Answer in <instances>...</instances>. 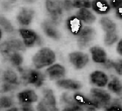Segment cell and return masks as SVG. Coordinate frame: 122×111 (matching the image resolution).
Listing matches in <instances>:
<instances>
[{
	"mask_svg": "<svg viewBox=\"0 0 122 111\" xmlns=\"http://www.w3.org/2000/svg\"><path fill=\"white\" fill-rule=\"evenodd\" d=\"M75 8H90L91 2L90 0H74L73 2Z\"/></svg>",
	"mask_w": 122,
	"mask_h": 111,
	"instance_id": "83f0119b",
	"label": "cell"
},
{
	"mask_svg": "<svg viewBox=\"0 0 122 111\" xmlns=\"http://www.w3.org/2000/svg\"><path fill=\"white\" fill-rule=\"evenodd\" d=\"M0 23L5 32L11 33L13 31V27L11 23L5 17L2 16L0 17Z\"/></svg>",
	"mask_w": 122,
	"mask_h": 111,
	"instance_id": "4316f807",
	"label": "cell"
},
{
	"mask_svg": "<svg viewBox=\"0 0 122 111\" xmlns=\"http://www.w3.org/2000/svg\"><path fill=\"white\" fill-rule=\"evenodd\" d=\"M105 108L107 111H122V105L119 100H114L110 101Z\"/></svg>",
	"mask_w": 122,
	"mask_h": 111,
	"instance_id": "d4e9b609",
	"label": "cell"
},
{
	"mask_svg": "<svg viewBox=\"0 0 122 111\" xmlns=\"http://www.w3.org/2000/svg\"><path fill=\"white\" fill-rule=\"evenodd\" d=\"M71 63L77 68H81L84 67L89 61L88 56L82 52H74L70 54Z\"/></svg>",
	"mask_w": 122,
	"mask_h": 111,
	"instance_id": "ba28073f",
	"label": "cell"
},
{
	"mask_svg": "<svg viewBox=\"0 0 122 111\" xmlns=\"http://www.w3.org/2000/svg\"><path fill=\"white\" fill-rule=\"evenodd\" d=\"M46 8L51 14L52 19L57 22L62 13V4L61 0H46Z\"/></svg>",
	"mask_w": 122,
	"mask_h": 111,
	"instance_id": "8992f818",
	"label": "cell"
},
{
	"mask_svg": "<svg viewBox=\"0 0 122 111\" xmlns=\"http://www.w3.org/2000/svg\"><path fill=\"white\" fill-rule=\"evenodd\" d=\"M19 100L22 104H30L37 100L38 97L32 90H26L20 92L17 95Z\"/></svg>",
	"mask_w": 122,
	"mask_h": 111,
	"instance_id": "7c38bea8",
	"label": "cell"
},
{
	"mask_svg": "<svg viewBox=\"0 0 122 111\" xmlns=\"http://www.w3.org/2000/svg\"><path fill=\"white\" fill-rule=\"evenodd\" d=\"M113 67L119 75H122V60L113 63Z\"/></svg>",
	"mask_w": 122,
	"mask_h": 111,
	"instance_id": "f546056e",
	"label": "cell"
},
{
	"mask_svg": "<svg viewBox=\"0 0 122 111\" xmlns=\"http://www.w3.org/2000/svg\"><path fill=\"white\" fill-rule=\"evenodd\" d=\"M65 74V69L61 65L55 64L46 70V74L51 79H57L62 78Z\"/></svg>",
	"mask_w": 122,
	"mask_h": 111,
	"instance_id": "2e32d148",
	"label": "cell"
},
{
	"mask_svg": "<svg viewBox=\"0 0 122 111\" xmlns=\"http://www.w3.org/2000/svg\"><path fill=\"white\" fill-rule=\"evenodd\" d=\"M55 60L54 53L48 48L40 50L32 58L33 63L37 68H41L52 64Z\"/></svg>",
	"mask_w": 122,
	"mask_h": 111,
	"instance_id": "6da1fadb",
	"label": "cell"
},
{
	"mask_svg": "<svg viewBox=\"0 0 122 111\" xmlns=\"http://www.w3.org/2000/svg\"><path fill=\"white\" fill-rule=\"evenodd\" d=\"M25 45L27 47H31L40 41L36 33L30 30L21 29L20 30Z\"/></svg>",
	"mask_w": 122,
	"mask_h": 111,
	"instance_id": "9c48e42d",
	"label": "cell"
},
{
	"mask_svg": "<svg viewBox=\"0 0 122 111\" xmlns=\"http://www.w3.org/2000/svg\"><path fill=\"white\" fill-rule=\"evenodd\" d=\"M92 6L93 10L98 14H106L110 11V5L106 0H93Z\"/></svg>",
	"mask_w": 122,
	"mask_h": 111,
	"instance_id": "9a60e30c",
	"label": "cell"
},
{
	"mask_svg": "<svg viewBox=\"0 0 122 111\" xmlns=\"http://www.w3.org/2000/svg\"><path fill=\"white\" fill-rule=\"evenodd\" d=\"M94 30L90 27H85L78 34V44L81 47H85L88 45L90 42L94 37Z\"/></svg>",
	"mask_w": 122,
	"mask_h": 111,
	"instance_id": "52a82bcc",
	"label": "cell"
},
{
	"mask_svg": "<svg viewBox=\"0 0 122 111\" xmlns=\"http://www.w3.org/2000/svg\"><path fill=\"white\" fill-rule=\"evenodd\" d=\"M12 105V100L8 97L3 96L0 98V105L1 108H8Z\"/></svg>",
	"mask_w": 122,
	"mask_h": 111,
	"instance_id": "f1b7e54d",
	"label": "cell"
},
{
	"mask_svg": "<svg viewBox=\"0 0 122 111\" xmlns=\"http://www.w3.org/2000/svg\"><path fill=\"white\" fill-rule=\"evenodd\" d=\"M63 6L66 11H70L72 9L73 6V3L71 0H64Z\"/></svg>",
	"mask_w": 122,
	"mask_h": 111,
	"instance_id": "d6a6232c",
	"label": "cell"
},
{
	"mask_svg": "<svg viewBox=\"0 0 122 111\" xmlns=\"http://www.w3.org/2000/svg\"><path fill=\"white\" fill-rule=\"evenodd\" d=\"M3 7L4 9H9L10 8V5L7 2H4L3 4Z\"/></svg>",
	"mask_w": 122,
	"mask_h": 111,
	"instance_id": "8d00e7d4",
	"label": "cell"
},
{
	"mask_svg": "<svg viewBox=\"0 0 122 111\" xmlns=\"http://www.w3.org/2000/svg\"><path fill=\"white\" fill-rule=\"evenodd\" d=\"M110 4L112 8L117 9L122 4V0H110Z\"/></svg>",
	"mask_w": 122,
	"mask_h": 111,
	"instance_id": "1f68e13d",
	"label": "cell"
},
{
	"mask_svg": "<svg viewBox=\"0 0 122 111\" xmlns=\"http://www.w3.org/2000/svg\"><path fill=\"white\" fill-rule=\"evenodd\" d=\"M22 110L23 111H32V108L30 104H22Z\"/></svg>",
	"mask_w": 122,
	"mask_h": 111,
	"instance_id": "d590c367",
	"label": "cell"
},
{
	"mask_svg": "<svg viewBox=\"0 0 122 111\" xmlns=\"http://www.w3.org/2000/svg\"><path fill=\"white\" fill-rule=\"evenodd\" d=\"M7 42L10 47L15 50L23 51L25 50V47L23 43L19 39H12Z\"/></svg>",
	"mask_w": 122,
	"mask_h": 111,
	"instance_id": "cb8c5ba5",
	"label": "cell"
},
{
	"mask_svg": "<svg viewBox=\"0 0 122 111\" xmlns=\"http://www.w3.org/2000/svg\"><path fill=\"white\" fill-rule=\"evenodd\" d=\"M21 79L25 84H31L36 87H40L43 83L44 77L39 71L28 69L21 71Z\"/></svg>",
	"mask_w": 122,
	"mask_h": 111,
	"instance_id": "3957f363",
	"label": "cell"
},
{
	"mask_svg": "<svg viewBox=\"0 0 122 111\" xmlns=\"http://www.w3.org/2000/svg\"><path fill=\"white\" fill-rule=\"evenodd\" d=\"M120 97H121V98L122 100V92L120 93Z\"/></svg>",
	"mask_w": 122,
	"mask_h": 111,
	"instance_id": "f35d334b",
	"label": "cell"
},
{
	"mask_svg": "<svg viewBox=\"0 0 122 111\" xmlns=\"http://www.w3.org/2000/svg\"><path fill=\"white\" fill-rule=\"evenodd\" d=\"M3 80L5 83L11 84H18V77L16 74L12 70H8L5 71L2 75Z\"/></svg>",
	"mask_w": 122,
	"mask_h": 111,
	"instance_id": "44dd1931",
	"label": "cell"
},
{
	"mask_svg": "<svg viewBox=\"0 0 122 111\" xmlns=\"http://www.w3.org/2000/svg\"><path fill=\"white\" fill-rule=\"evenodd\" d=\"M73 98L81 107L83 106L90 110H94L95 108H97L96 104L91 97L88 98L82 93H76L74 94Z\"/></svg>",
	"mask_w": 122,
	"mask_h": 111,
	"instance_id": "30bf717a",
	"label": "cell"
},
{
	"mask_svg": "<svg viewBox=\"0 0 122 111\" xmlns=\"http://www.w3.org/2000/svg\"><path fill=\"white\" fill-rule=\"evenodd\" d=\"M93 60L98 63H104L107 60L105 52L102 48L94 46L90 49Z\"/></svg>",
	"mask_w": 122,
	"mask_h": 111,
	"instance_id": "e0dca14e",
	"label": "cell"
},
{
	"mask_svg": "<svg viewBox=\"0 0 122 111\" xmlns=\"http://www.w3.org/2000/svg\"><path fill=\"white\" fill-rule=\"evenodd\" d=\"M33 15V11L27 8H23L18 14L17 20L20 24L28 25L30 23Z\"/></svg>",
	"mask_w": 122,
	"mask_h": 111,
	"instance_id": "5bb4252c",
	"label": "cell"
},
{
	"mask_svg": "<svg viewBox=\"0 0 122 111\" xmlns=\"http://www.w3.org/2000/svg\"><path fill=\"white\" fill-rule=\"evenodd\" d=\"M67 25L69 31L74 35H78L82 30V23L78 16L70 17L67 21Z\"/></svg>",
	"mask_w": 122,
	"mask_h": 111,
	"instance_id": "8fae6325",
	"label": "cell"
},
{
	"mask_svg": "<svg viewBox=\"0 0 122 111\" xmlns=\"http://www.w3.org/2000/svg\"><path fill=\"white\" fill-rule=\"evenodd\" d=\"M55 98L53 92L51 89L44 91V98L38 105L37 109L39 111H57Z\"/></svg>",
	"mask_w": 122,
	"mask_h": 111,
	"instance_id": "5b68a950",
	"label": "cell"
},
{
	"mask_svg": "<svg viewBox=\"0 0 122 111\" xmlns=\"http://www.w3.org/2000/svg\"><path fill=\"white\" fill-rule=\"evenodd\" d=\"M116 16L118 18L122 20V4L116 9Z\"/></svg>",
	"mask_w": 122,
	"mask_h": 111,
	"instance_id": "836d02e7",
	"label": "cell"
},
{
	"mask_svg": "<svg viewBox=\"0 0 122 111\" xmlns=\"http://www.w3.org/2000/svg\"><path fill=\"white\" fill-rule=\"evenodd\" d=\"M90 97L96 104L97 108L106 107L111 101L110 95L106 91L98 89L91 90Z\"/></svg>",
	"mask_w": 122,
	"mask_h": 111,
	"instance_id": "277c9868",
	"label": "cell"
},
{
	"mask_svg": "<svg viewBox=\"0 0 122 111\" xmlns=\"http://www.w3.org/2000/svg\"><path fill=\"white\" fill-rule=\"evenodd\" d=\"M108 88L110 90L115 93H120L122 91V84L117 78H113L109 83Z\"/></svg>",
	"mask_w": 122,
	"mask_h": 111,
	"instance_id": "603a6c76",
	"label": "cell"
},
{
	"mask_svg": "<svg viewBox=\"0 0 122 111\" xmlns=\"http://www.w3.org/2000/svg\"><path fill=\"white\" fill-rule=\"evenodd\" d=\"M0 51L2 55L9 60L14 66H19L23 61L21 56L14 49L10 47L7 41L2 43L0 45Z\"/></svg>",
	"mask_w": 122,
	"mask_h": 111,
	"instance_id": "7a4b0ae2",
	"label": "cell"
},
{
	"mask_svg": "<svg viewBox=\"0 0 122 111\" xmlns=\"http://www.w3.org/2000/svg\"><path fill=\"white\" fill-rule=\"evenodd\" d=\"M78 17L87 23H92L95 20V17L89 10L84 8L81 9L77 13Z\"/></svg>",
	"mask_w": 122,
	"mask_h": 111,
	"instance_id": "ffe728a7",
	"label": "cell"
},
{
	"mask_svg": "<svg viewBox=\"0 0 122 111\" xmlns=\"http://www.w3.org/2000/svg\"><path fill=\"white\" fill-rule=\"evenodd\" d=\"M11 2H15L16 1V0H10Z\"/></svg>",
	"mask_w": 122,
	"mask_h": 111,
	"instance_id": "ab89813d",
	"label": "cell"
},
{
	"mask_svg": "<svg viewBox=\"0 0 122 111\" xmlns=\"http://www.w3.org/2000/svg\"><path fill=\"white\" fill-rule=\"evenodd\" d=\"M56 84L60 87L72 90L78 89L81 87V85L80 82L71 79L61 80L58 81Z\"/></svg>",
	"mask_w": 122,
	"mask_h": 111,
	"instance_id": "d6986e66",
	"label": "cell"
},
{
	"mask_svg": "<svg viewBox=\"0 0 122 111\" xmlns=\"http://www.w3.org/2000/svg\"><path fill=\"white\" fill-rule=\"evenodd\" d=\"M42 27L47 36L54 39H58L60 37L59 32L52 23L45 22L42 23Z\"/></svg>",
	"mask_w": 122,
	"mask_h": 111,
	"instance_id": "ac0fdd59",
	"label": "cell"
},
{
	"mask_svg": "<svg viewBox=\"0 0 122 111\" xmlns=\"http://www.w3.org/2000/svg\"><path fill=\"white\" fill-rule=\"evenodd\" d=\"M117 51L118 53L122 56V39L119 41L117 46Z\"/></svg>",
	"mask_w": 122,
	"mask_h": 111,
	"instance_id": "e575fe53",
	"label": "cell"
},
{
	"mask_svg": "<svg viewBox=\"0 0 122 111\" xmlns=\"http://www.w3.org/2000/svg\"><path fill=\"white\" fill-rule=\"evenodd\" d=\"M24 0L26 2H29V3H32L35 1V0Z\"/></svg>",
	"mask_w": 122,
	"mask_h": 111,
	"instance_id": "74e56055",
	"label": "cell"
},
{
	"mask_svg": "<svg viewBox=\"0 0 122 111\" xmlns=\"http://www.w3.org/2000/svg\"><path fill=\"white\" fill-rule=\"evenodd\" d=\"M117 35L114 32L106 33L104 37V43L107 45H111L117 41Z\"/></svg>",
	"mask_w": 122,
	"mask_h": 111,
	"instance_id": "484cf974",
	"label": "cell"
},
{
	"mask_svg": "<svg viewBox=\"0 0 122 111\" xmlns=\"http://www.w3.org/2000/svg\"><path fill=\"white\" fill-rule=\"evenodd\" d=\"M15 85L11 84L8 83H5L2 86V88L1 90V92H6L9 91L12 89H15Z\"/></svg>",
	"mask_w": 122,
	"mask_h": 111,
	"instance_id": "4dcf8cb0",
	"label": "cell"
},
{
	"mask_svg": "<svg viewBox=\"0 0 122 111\" xmlns=\"http://www.w3.org/2000/svg\"><path fill=\"white\" fill-rule=\"evenodd\" d=\"M101 24L103 29L106 33L114 32L116 29L115 24L107 17H103L101 20Z\"/></svg>",
	"mask_w": 122,
	"mask_h": 111,
	"instance_id": "7402d4cb",
	"label": "cell"
},
{
	"mask_svg": "<svg viewBox=\"0 0 122 111\" xmlns=\"http://www.w3.org/2000/svg\"><path fill=\"white\" fill-rule=\"evenodd\" d=\"M90 79L92 83L98 87L105 86L108 82L107 75L101 71H95L90 76Z\"/></svg>",
	"mask_w": 122,
	"mask_h": 111,
	"instance_id": "4fadbf2b",
	"label": "cell"
}]
</instances>
